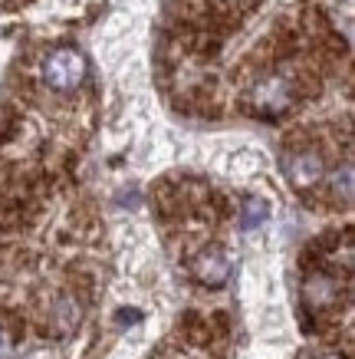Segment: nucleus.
<instances>
[{"label": "nucleus", "mask_w": 355, "mask_h": 359, "mask_svg": "<svg viewBox=\"0 0 355 359\" xmlns=\"http://www.w3.org/2000/svg\"><path fill=\"white\" fill-rule=\"evenodd\" d=\"M335 294H339V287H335L329 277H312L309 287H306V297H309V304H316V306L333 304Z\"/></svg>", "instance_id": "5"}, {"label": "nucleus", "mask_w": 355, "mask_h": 359, "mask_svg": "<svg viewBox=\"0 0 355 359\" xmlns=\"http://www.w3.org/2000/svg\"><path fill=\"white\" fill-rule=\"evenodd\" d=\"M263 218H267V201L263 198H244V215H240L244 231H253L257 224H263Z\"/></svg>", "instance_id": "6"}, {"label": "nucleus", "mask_w": 355, "mask_h": 359, "mask_svg": "<svg viewBox=\"0 0 355 359\" xmlns=\"http://www.w3.org/2000/svg\"><path fill=\"white\" fill-rule=\"evenodd\" d=\"M286 175H290V182L296 188H312L323 178V158L316 152H296L286 162Z\"/></svg>", "instance_id": "3"}, {"label": "nucleus", "mask_w": 355, "mask_h": 359, "mask_svg": "<svg viewBox=\"0 0 355 359\" xmlns=\"http://www.w3.org/2000/svg\"><path fill=\"white\" fill-rule=\"evenodd\" d=\"M227 273H230V261L221 250H207V254H201L194 261V277L201 283H207V287H221L227 280Z\"/></svg>", "instance_id": "4"}, {"label": "nucleus", "mask_w": 355, "mask_h": 359, "mask_svg": "<svg viewBox=\"0 0 355 359\" xmlns=\"http://www.w3.org/2000/svg\"><path fill=\"white\" fill-rule=\"evenodd\" d=\"M43 79H46V86L60 89V93H66V89H76L79 83H83V79H86V56L79 53V50H73V46L56 50V53L46 56Z\"/></svg>", "instance_id": "1"}, {"label": "nucleus", "mask_w": 355, "mask_h": 359, "mask_svg": "<svg viewBox=\"0 0 355 359\" xmlns=\"http://www.w3.org/2000/svg\"><path fill=\"white\" fill-rule=\"evenodd\" d=\"M11 353H13V339L7 330L0 327V359H11Z\"/></svg>", "instance_id": "7"}, {"label": "nucleus", "mask_w": 355, "mask_h": 359, "mask_svg": "<svg viewBox=\"0 0 355 359\" xmlns=\"http://www.w3.org/2000/svg\"><path fill=\"white\" fill-rule=\"evenodd\" d=\"M290 102H293V83L286 76H280V73L257 79L253 89H250V106L257 112H263V116H277Z\"/></svg>", "instance_id": "2"}]
</instances>
